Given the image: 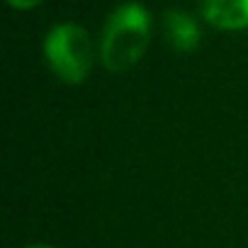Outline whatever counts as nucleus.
Listing matches in <instances>:
<instances>
[{
  "instance_id": "1",
  "label": "nucleus",
  "mask_w": 248,
  "mask_h": 248,
  "mask_svg": "<svg viewBox=\"0 0 248 248\" xmlns=\"http://www.w3.org/2000/svg\"><path fill=\"white\" fill-rule=\"evenodd\" d=\"M151 42V15L139 3L119 5L105 22L100 39V61L112 73L134 68Z\"/></svg>"
},
{
  "instance_id": "2",
  "label": "nucleus",
  "mask_w": 248,
  "mask_h": 248,
  "mask_svg": "<svg viewBox=\"0 0 248 248\" xmlns=\"http://www.w3.org/2000/svg\"><path fill=\"white\" fill-rule=\"evenodd\" d=\"M44 56L49 68L68 85H80L93 68L95 61V46L90 34L76 25L63 22L56 25L44 42Z\"/></svg>"
},
{
  "instance_id": "3",
  "label": "nucleus",
  "mask_w": 248,
  "mask_h": 248,
  "mask_svg": "<svg viewBox=\"0 0 248 248\" xmlns=\"http://www.w3.org/2000/svg\"><path fill=\"white\" fill-rule=\"evenodd\" d=\"M163 37L170 49L180 54H190L200 46V27L197 22L180 10H168L163 15Z\"/></svg>"
},
{
  "instance_id": "4",
  "label": "nucleus",
  "mask_w": 248,
  "mask_h": 248,
  "mask_svg": "<svg viewBox=\"0 0 248 248\" xmlns=\"http://www.w3.org/2000/svg\"><path fill=\"white\" fill-rule=\"evenodd\" d=\"M202 15L219 30L248 27V0H200Z\"/></svg>"
},
{
  "instance_id": "5",
  "label": "nucleus",
  "mask_w": 248,
  "mask_h": 248,
  "mask_svg": "<svg viewBox=\"0 0 248 248\" xmlns=\"http://www.w3.org/2000/svg\"><path fill=\"white\" fill-rule=\"evenodd\" d=\"M8 3L15 8V10H32V8H37L42 0H8Z\"/></svg>"
},
{
  "instance_id": "6",
  "label": "nucleus",
  "mask_w": 248,
  "mask_h": 248,
  "mask_svg": "<svg viewBox=\"0 0 248 248\" xmlns=\"http://www.w3.org/2000/svg\"><path fill=\"white\" fill-rule=\"evenodd\" d=\"M30 248H51V246H30Z\"/></svg>"
}]
</instances>
